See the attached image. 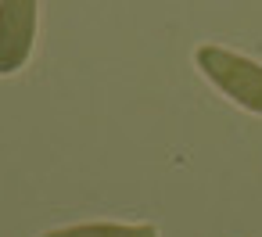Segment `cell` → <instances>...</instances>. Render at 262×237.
I'll use <instances>...</instances> for the list:
<instances>
[{"label":"cell","instance_id":"cell-1","mask_svg":"<svg viewBox=\"0 0 262 237\" xmlns=\"http://www.w3.org/2000/svg\"><path fill=\"white\" fill-rule=\"evenodd\" d=\"M194 65L237 108H244L251 115H262V65L258 61H251V58H244L237 51L205 44V47L194 51Z\"/></svg>","mask_w":262,"mask_h":237},{"label":"cell","instance_id":"cell-2","mask_svg":"<svg viewBox=\"0 0 262 237\" xmlns=\"http://www.w3.org/2000/svg\"><path fill=\"white\" fill-rule=\"evenodd\" d=\"M40 0H0V76H15L36 44Z\"/></svg>","mask_w":262,"mask_h":237},{"label":"cell","instance_id":"cell-3","mask_svg":"<svg viewBox=\"0 0 262 237\" xmlns=\"http://www.w3.org/2000/svg\"><path fill=\"white\" fill-rule=\"evenodd\" d=\"M43 237H158L151 223H76L47 230Z\"/></svg>","mask_w":262,"mask_h":237}]
</instances>
